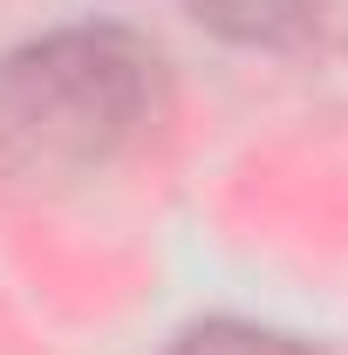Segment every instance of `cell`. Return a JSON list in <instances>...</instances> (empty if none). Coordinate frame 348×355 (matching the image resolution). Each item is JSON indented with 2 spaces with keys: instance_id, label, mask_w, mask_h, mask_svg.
<instances>
[{
  "instance_id": "6da1fadb",
  "label": "cell",
  "mask_w": 348,
  "mask_h": 355,
  "mask_svg": "<svg viewBox=\"0 0 348 355\" xmlns=\"http://www.w3.org/2000/svg\"><path fill=\"white\" fill-rule=\"evenodd\" d=\"M164 62L130 28H62L0 55V171L62 184L116 164L157 123Z\"/></svg>"
},
{
  "instance_id": "7a4b0ae2",
  "label": "cell",
  "mask_w": 348,
  "mask_h": 355,
  "mask_svg": "<svg viewBox=\"0 0 348 355\" xmlns=\"http://www.w3.org/2000/svg\"><path fill=\"white\" fill-rule=\"evenodd\" d=\"M198 21L239 48H294L321 28L328 0H191Z\"/></svg>"
},
{
  "instance_id": "3957f363",
  "label": "cell",
  "mask_w": 348,
  "mask_h": 355,
  "mask_svg": "<svg viewBox=\"0 0 348 355\" xmlns=\"http://www.w3.org/2000/svg\"><path fill=\"white\" fill-rule=\"evenodd\" d=\"M171 355H328L301 342V335H273V328H246V321H205L191 328Z\"/></svg>"
}]
</instances>
